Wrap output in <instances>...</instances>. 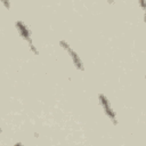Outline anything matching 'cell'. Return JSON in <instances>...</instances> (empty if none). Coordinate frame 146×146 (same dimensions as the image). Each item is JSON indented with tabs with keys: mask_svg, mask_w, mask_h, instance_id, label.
Listing matches in <instances>:
<instances>
[{
	"mask_svg": "<svg viewBox=\"0 0 146 146\" xmlns=\"http://www.w3.org/2000/svg\"><path fill=\"white\" fill-rule=\"evenodd\" d=\"M98 100L100 106L104 110V113L106 114L107 117H110V120L113 122V124H117V119H116V112L113 110L110 99L104 95V94H98Z\"/></svg>",
	"mask_w": 146,
	"mask_h": 146,
	"instance_id": "6da1fadb",
	"label": "cell"
},
{
	"mask_svg": "<svg viewBox=\"0 0 146 146\" xmlns=\"http://www.w3.org/2000/svg\"><path fill=\"white\" fill-rule=\"evenodd\" d=\"M29 47H30V49H31V50H32V51H33L35 55H39V50H38V49L34 47V44H33V43H30V44H29Z\"/></svg>",
	"mask_w": 146,
	"mask_h": 146,
	"instance_id": "5b68a950",
	"label": "cell"
},
{
	"mask_svg": "<svg viewBox=\"0 0 146 146\" xmlns=\"http://www.w3.org/2000/svg\"><path fill=\"white\" fill-rule=\"evenodd\" d=\"M59 46H60L63 49H65V50H67L68 48H71V47H70V44H68L65 40H60V41H59Z\"/></svg>",
	"mask_w": 146,
	"mask_h": 146,
	"instance_id": "277c9868",
	"label": "cell"
},
{
	"mask_svg": "<svg viewBox=\"0 0 146 146\" xmlns=\"http://www.w3.org/2000/svg\"><path fill=\"white\" fill-rule=\"evenodd\" d=\"M2 2H3V3L7 6V8L9 9V7H10V3H8V2H7V1H5V0H2Z\"/></svg>",
	"mask_w": 146,
	"mask_h": 146,
	"instance_id": "52a82bcc",
	"label": "cell"
},
{
	"mask_svg": "<svg viewBox=\"0 0 146 146\" xmlns=\"http://www.w3.org/2000/svg\"><path fill=\"white\" fill-rule=\"evenodd\" d=\"M145 79H146V75H145Z\"/></svg>",
	"mask_w": 146,
	"mask_h": 146,
	"instance_id": "30bf717a",
	"label": "cell"
},
{
	"mask_svg": "<svg viewBox=\"0 0 146 146\" xmlns=\"http://www.w3.org/2000/svg\"><path fill=\"white\" fill-rule=\"evenodd\" d=\"M144 22H145V23H146V11H145V13H144Z\"/></svg>",
	"mask_w": 146,
	"mask_h": 146,
	"instance_id": "9c48e42d",
	"label": "cell"
},
{
	"mask_svg": "<svg viewBox=\"0 0 146 146\" xmlns=\"http://www.w3.org/2000/svg\"><path fill=\"white\" fill-rule=\"evenodd\" d=\"M15 27H16V30L18 31L19 35H21L25 41H27L29 44L32 43L31 31H30V29L27 27V25H26L23 21H16V22H15Z\"/></svg>",
	"mask_w": 146,
	"mask_h": 146,
	"instance_id": "7a4b0ae2",
	"label": "cell"
},
{
	"mask_svg": "<svg viewBox=\"0 0 146 146\" xmlns=\"http://www.w3.org/2000/svg\"><path fill=\"white\" fill-rule=\"evenodd\" d=\"M138 3H139V6H140L145 11H146V1H145V0H139V1H138Z\"/></svg>",
	"mask_w": 146,
	"mask_h": 146,
	"instance_id": "8992f818",
	"label": "cell"
},
{
	"mask_svg": "<svg viewBox=\"0 0 146 146\" xmlns=\"http://www.w3.org/2000/svg\"><path fill=\"white\" fill-rule=\"evenodd\" d=\"M67 52H68V55H70V57H71V59L73 60V64H74V66L78 68V70H80V71H83L84 70V66H83V63H82V60H81V58H80V56L76 54V51H74L72 48H68L67 50H66Z\"/></svg>",
	"mask_w": 146,
	"mask_h": 146,
	"instance_id": "3957f363",
	"label": "cell"
},
{
	"mask_svg": "<svg viewBox=\"0 0 146 146\" xmlns=\"http://www.w3.org/2000/svg\"><path fill=\"white\" fill-rule=\"evenodd\" d=\"M14 146H24V145H23L22 143H15V144H14Z\"/></svg>",
	"mask_w": 146,
	"mask_h": 146,
	"instance_id": "ba28073f",
	"label": "cell"
}]
</instances>
